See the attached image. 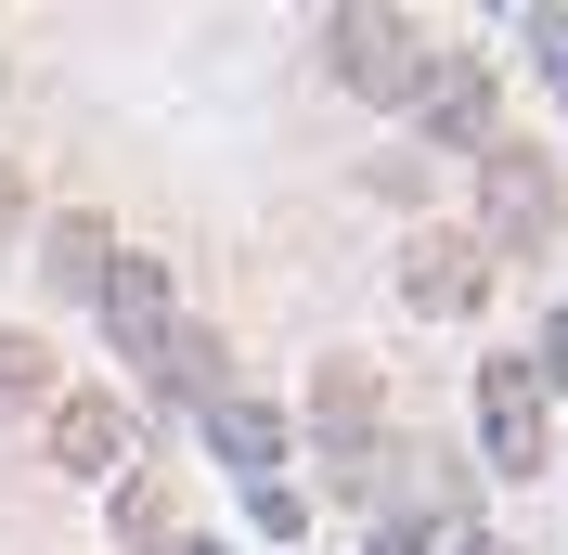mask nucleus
I'll list each match as a JSON object with an SVG mask.
<instances>
[{"mask_svg": "<svg viewBox=\"0 0 568 555\" xmlns=\"http://www.w3.org/2000/svg\"><path fill=\"white\" fill-rule=\"evenodd\" d=\"M478 440H491V465L504 478H542V387H530V362H478Z\"/></svg>", "mask_w": 568, "mask_h": 555, "instance_id": "nucleus-3", "label": "nucleus"}, {"mask_svg": "<svg viewBox=\"0 0 568 555\" xmlns=\"http://www.w3.org/2000/svg\"><path fill=\"white\" fill-rule=\"evenodd\" d=\"M52 362H39V336H0V387H39Z\"/></svg>", "mask_w": 568, "mask_h": 555, "instance_id": "nucleus-12", "label": "nucleus"}, {"mask_svg": "<svg viewBox=\"0 0 568 555\" xmlns=\"http://www.w3.org/2000/svg\"><path fill=\"white\" fill-rule=\"evenodd\" d=\"M104 323H116V349H130V362H155V336H169V272H155V259H142V245H116L104 259Z\"/></svg>", "mask_w": 568, "mask_h": 555, "instance_id": "nucleus-7", "label": "nucleus"}, {"mask_svg": "<svg viewBox=\"0 0 568 555\" xmlns=\"http://www.w3.org/2000/svg\"><path fill=\"white\" fill-rule=\"evenodd\" d=\"M362 426H375V387H362V362H323V440L362 452Z\"/></svg>", "mask_w": 568, "mask_h": 555, "instance_id": "nucleus-11", "label": "nucleus"}, {"mask_svg": "<svg viewBox=\"0 0 568 555\" xmlns=\"http://www.w3.org/2000/svg\"><path fill=\"white\" fill-rule=\"evenodd\" d=\"M465 555H491V543H465Z\"/></svg>", "mask_w": 568, "mask_h": 555, "instance_id": "nucleus-16", "label": "nucleus"}, {"mask_svg": "<svg viewBox=\"0 0 568 555\" xmlns=\"http://www.w3.org/2000/svg\"><path fill=\"white\" fill-rule=\"evenodd\" d=\"M542 65H556V91H568V13H556V27H542Z\"/></svg>", "mask_w": 568, "mask_h": 555, "instance_id": "nucleus-14", "label": "nucleus"}, {"mask_svg": "<svg viewBox=\"0 0 568 555\" xmlns=\"http://www.w3.org/2000/svg\"><path fill=\"white\" fill-rule=\"evenodd\" d=\"M414 117H426V142L478 155V142H491V65H465V52H426V78H414Z\"/></svg>", "mask_w": 568, "mask_h": 555, "instance_id": "nucleus-4", "label": "nucleus"}, {"mask_svg": "<svg viewBox=\"0 0 568 555\" xmlns=\"http://www.w3.org/2000/svg\"><path fill=\"white\" fill-rule=\"evenodd\" d=\"M323 65L349 78L362 104H414V78H426V27L414 13H323Z\"/></svg>", "mask_w": 568, "mask_h": 555, "instance_id": "nucleus-1", "label": "nucleus"}, {"mask_svg": "<svg viewBox=\"0 0 568 555\" xmlns=\"http://www.w3.org/2000/svg\"><path fill=\"white\" fill-rule=\"evenodd\" d=\"M130 452H142V426L116 414V401H91V387H65V401H52V465H65V478H116Z\"/></svg>", "mask_w": 568, "mask_h": 555, "instance_id": "nucleus-5", "label": "nucleus"}, {"mask_svg": "<svg viewBox=\"0 0 568 555\" xmlns=\"http://www.w3.org/2000/svg\"><path fill=\"white\" fill-rule=\"evenodd\" d=\"M194 555H207V543H194Z\"/></svg>", "mask_w": 568, "mask_h": 555, "instance_id": "nucleus-17", "label": "nucleus"}, {"mask_svg": "<svg viewBox=\"0 0 568 555\" xmlns=\"http://www.w3.org/2000/svg\"><path fill=\"white\" fill-rule=\"evenodd\" d=\"M207 440H220V465H233L246 491H272V465H284V414H272V401L220 387V401H207Z\"/></svg>", "mask_w": 568, "mask_h": 555, "instance_id": "nucleus-8", "label": "nucleus"}, {"mask_svg": "<svg viewBox=\"0 0 568 555\" xmlns=\"http://www.w3.org/2000/svg\"><path fill=\"white\" fill-rule=\"evenodd\" d=\"M104 259H116V233H104L91 208H65L52 245H39V284H52V297H104Z\"/></svg>", "mask_w": 568, "mask_h": 555, "instance_id": "nucleus-9", "label": "nucleus"}, {"mask_svg": "<svg viewBox=\"0 0 568 555\" xmlns=\"http://www.w3.org/2000/svg\"><path fill=\"white\" fill-rule=\"evenodd\" d=\"M142 375L169 387V401H194V414H207L220 387H233V375H220V336H207V323H169V336H155V362H142Z\"/></svg>", "mask_w": 568, "mask_h": 555, "instance_id": "nucleus-10", "label": "nucleus"}, {"mask_svg": "<svg viewBox=\"0 0 568 555\" xmlns=\"http://www.w3.org/2000/svg\"><path fill=\"white\" fill-rule=\"evenodd\" d=\"M375 555H426V529H375Z\"/></svg>", "mask_w": 568, "mask_h": 555, "instance_id": "nucleus-15", "label": "nucleus"}, {"mask_svg": "<svg viewBox=\"0 0 568 555\" xmlns=\"http://www.w3.org/2000/svg\"><path fill=\"white\" fill-rule=\"evenodd\" d=\"M400 297H414V311H439V323H465L478 297H491V259H478L465 233H426L414 259H400Z\"/></svg>", "mask_w": 568, "mask_h": 555, "instance_id": "nucleus-6", "label": "nucleus"}, {"mask_svg": "<svg viewBox=\"0 0 568 555\" xmlns=\"http://www.w3.org/2000/svg\"><path fill=\"white\" fill-rule=\"evenodd\" d=\"M530 387H568V311L542 323V375H530Z\"/></svg>", "mask_w": 568, "mask_h": 555, "instance_id": "nucleus-13", "label": "nucleus"}, {"mask_svg": "<svg viewBox=\"0 0 568 555\" xmlns=\"http://www.w3.org/2000/svg\"><path fill=\"white\" fill-rule=\"evenodd\" d=\"M465 245H556V169L530 142H478V233Z\"/></svg>", "mask_w": 568, "mask_h": 555, "instance_id": "nucleus-2", "label": "nucleus"}]
</instances>
